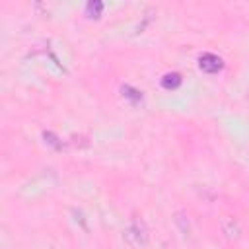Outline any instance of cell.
<instances>
[{
	"mask_svg": "<svg viewBox=\"0 0 249 249\" xmlns=\"http://www.w3.org/2000/svg\"><path fill=\"white\" fill-rule=\"evenodd\" d=\"M181 82H183V78H181L179 72H167V74L161 78V86H163L165 89H175V88L181 86Z\"/></svg>",
	"mask_w": 249,
	"mask_h": 249,
	"instance_id": "cell-4",
	"label": "cell"
},
{
	"mask_svg": "<svg viewBox=\"0 0 249 249\" xmlns=\"http://www.w3.org/2000/svg\"><path fill=\"white\" fill-rule=\"evenodd\" d=\"M183 218H185V214H183V212H177V214H175V222L181 226V231H183V233H187V231H189V224H185V222H183Z\"/></svg>",
	"mask_w": 249,
	"mask_h": 249,
	"instance_id": "cell-8",
	"label": "cell"
},
{
	"mask_svg": "<svg viewBox=\"0 0 249 249\" xmlns=\"http://www.w3.org/2000/svg\"><path fill=\"white\" fill-rule=\"evenodd\" d=\"M101 12H103V2H99V0H91V2L86 4V14H88L89 18H99Z\"/></svg>",
	"mask_w": 249,
	"mask_h": 249,
	"instance_id": "cell-5",
	"label": "cell"
},
{
	"mask_svg": "<svg viewBox=\"0 0 249 249\" xmlns=\"http://www.w3.org/2000/svg\"><path fill=\"white\" fill-rule=\"evenodd\" d=\"M121 91H123V95H124L126 99H130V101H134V103L142 99V91L136 89V88H132V86H123Z\"/></svg>",
	"mask_w": 249,
	"mask_h": 249,
	"instance_id": "cell-6",
	"label": "cell"
},
{
	"mask_svg": "<svg viewBox=\"0 0 249 249\" xmlns=\"http://www.w3.org/2000/svg\"><path fill=\"white\" fill-rule=\"evenodd\" d=\"M220 228H222V233L228 239H239V235H241V228H239L237 220L231 218V216H222L220 218Z\"/></svg>",
	"mask_w": 249,
	"mask_h": 249,
	"instance_id": "cell-3",
	"label": "cell"
},
{
	"mask_svg": "<svg viewBox=\"0 0 249 249\" xmlns=\"http://www.w3.org/2000/svg\"><path fill=\"white\" fill-rule=\"evenodd\" d=\"M198 68L206 74H216L224 68V60L214 53H204L198 56Z\"/></svg>",
	"mask_w": 249,
	"mask_h": 249,
	"instance_id": "cell-2",
	"label": "cell"
},
{
	"mask_svg": "<svg viewBox=\"0 0 249 249\" xmlns=\"http://www.w3.org/2000/svg\"><path fill=\"white\" fill-rule=\"evenodd\" d=\"M43 138H45V142H47L49 146H53V148H56V150H62L60 138H58L56 134H53L51 130H45V132H43Z\"/></svg>",
	"mask_w": 249,
	"mask_h": 249,
	"instance_id": "cell-7",
	"label": "cell"
},
{
	"mask_svg": "<svg viewBox=\"0 0 249 249\" xmlns=\"http://www.w3.org/2000/svg\"><path fill=\"white\" fill-rule=\"evenodd\" d=\"M124 237H126V241L132 243L134 247L146 245V243H148V228H146L144 220L132 218V220H130V226H128L126 231H124Z\"/></svg>",
	"mask_w": 249,
	"mask_h": 249,
	"instance_id": "cell-1",
	"label": "cell"
}]
</instances>
